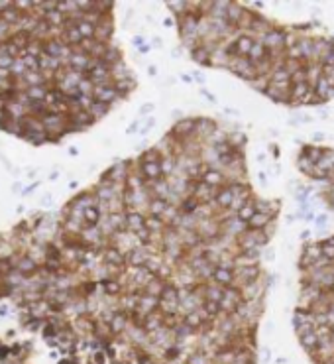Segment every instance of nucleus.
<instances>
[{
  "instance_id": "f257e3e1",
  "label": "nucleus",
  "mask_w": 334,
  "mask_h": 364,
  "mask_svg": "<svg viewBox=\"0 0 334 364\" xmlns=\"http://www.w3.org/2000/svg\"><path fill=\"white\" fill-rule=\"evenodd\" d=\"M234 75H238L240 79L252 83L256 77H258V71H256V65L252 63L250 57H232L226 65Z\"/></svg>"
},
{
  "instance_id": "f03ea898",
  "label": "nucleus",
  "mask_w": 334,
  "mask_h": 364,
  "mask_svg": "<svg viewBox=\"0 0 334 364\" xmlns=\"http://www.w3.org/2000/svg\"><path fill=\"white\" fill-rule=\"evenodd\" d=\"M267 240H269V234H267L266 230H252V228L244 230V232L236 238L240 252H242V250H250V248H262Z\"/></svg>"
},
{
  "instance_id": "7ed1b4c3",
  "label": "nucleus",
  "mask_w": 334,
  "mask_h": 364,
  "mask_svg": "<svg viewBox=\"0 0 334 364\" xmlns=\"http://www.w3.org/2000/svg\"><path fill=\"white\" fill-rule=\"evenodd\" d=\"M287 30H281V28H271L267 34H264L260 39L264 41V45L269 49V51H285L287 49Z\"/></svg>"
},
{
  "instance_id": "20e7f679",
  "label": "nucleus",
  "mask_w": 334,
  "mask_h": 364,
  "mask_svg": "<svg viewBox=\"0 0 334 364\" xmlns=\"http://www.w3.org/2000/svg\"><path fill=\"white\" fill-rule=\"evenodd\" d=\"M291 81L287 83H269V87L266 89V95L275 101V103H285L291 105Z\"/></svg>"
},
{
  "instance_id": "39448f33",
  "label": "nucleus",
  "mask_w": 334,
  "mask_h": 364,
  "mask_svg": "<svg viewBox=\"0 0 334 364\" xmlns=\"http://www.w3.org/2000/svg\"><path fill=\"white\" fill-rule=\"evenodd\" d=\"M171 134H175V136H171L173 140H181V142L193 138V134H197V118H183V120H179L173 126Z\"/></svg>"
},
{
  "instance_id": "423d86ee",
  "label": "nucleus",
  "mask_w": 334,
  "mask_h": 364,
  "mask_svg": "<svg viewBox=\"0 0 334 364\" xmlns=\"http://www.w3.org/2000/svg\"><path fill=\"white\" fill-rule=\"evenodd\" d=\"M234 278H236V286L238 288H246V286H252L254 282H258L262 278V270L258 266H248V268H238L234 272Z\"/></svg>"
},
{
  "instance_id": "0eeeda50",
  "label": "nucleus",
  "mask_w": 334,
  "mask_h": 364,
  "mask_svg": "<svg viewBox=\"0 0 334 364\" xmlns=\"http://www.w3.org/2000/svg\"><path fill=\"white\" fill-rule=\"evenodd\" d=\"M191 193H193V197H197V199L200 201V205H202V203H208V201H212V199L216 197L218 189H214V187L206 185L204 182H197L195 185H193V187H191Z\"/></svg>"
},
{
  "instance_id": "6e6552de",
  "label": "nucleus",
  "mask_w": 334,
  "mask_h": 364,
  "mask_svg": "<svg viewBox=\"0 0 334 364\" xmlns=\"http://www.w3.org/2000/svg\"><path fill=\"white\" fill-rule=\"evenodd\" d=\"M232 41H234V47H236V55H238V57H248V55H250L252 45H254V37H252L250 34L240 32Z\"/></svg>"
},
{
  "instance_id": "1a4fd4ad",
  "label": "nucleus",
  "mask_w": 334,
  "mask_h": 364,
  "mask_svg": "<svg viewBox=\"0 0 334 364\" xmlns=\"http://www.w3.org/2000/svg\"><path fill=\"white\" fill-rule=\"evenodd\" d=\"M140 178H144L146 182L150 183L164 180V166H162V162H158V164H142Z\"/></svg>"
},
{
  "instance_id": "9d476101",
  "label": "nucleus",
  "mask_w": 334,
  "mask_h": 364,
  "mask_svg": "<svg viewBox=\"0 0 334 364\" xmlns=\"http://www.w3.org/2000/svg\"><path fill=\"white\" fill-rule=\"evenodd\" d=\"M120 95L116 91V85H100L95 89V99L99 103H104V105H110L112 101H116Z\"/></svg>"
},
{
  "instance_id": "9b49d317",
  "label": "nucleus",
  "mask_w": 334,
  "mask_h": 364,
  "mask_svg": "<svg viewBox=\"0 0 334 364\" xmlns=\"http://www.w3.org/2000/svg\"><path fill=\"white\" fill-rule=\"evenodd\" d=\"M212 282L222 286V288H230L236 284V278H234V272L232 270H226V268H220L216 266L214 272H212Z\"/></svg>"
},
{
  "instance_id": "f8f14e48",
  "label": "nucleus",
  "mask_w": 334,
  "mask_h": 364,
  "mask_svg": "<svg viewBox=\"0 0 334 364\" xmlns=\"http://www.w3.org/2000/svg\"><path fill=\"white\" fill-rule=\"evenodd\" d=\"M202 182L206 183V185H210V187H214V189H220V187H224V183H228V178H226L220 170L208 168V170L202 174Z\"/></svg>"
},
{
  "instance_id": "ddd939ff",
  "label": "nucleus",
  "mask_w": 334,
  "mask_h": 364,
  "mask_svg": "<svg viewBox=\"0 0 334 364\" xmlns=\"http://www.w3.org/2000/svg\"><path fill=\"white\" fill-rule=\"evenodd\" d=\"M313 91L317 93V97L321 99V103H329V101L334 97V87L325 79V75L319 79V83L313 87Z\"/></svg>"
},
{
  "instance_id": "4468645a",
  "label": "nucleus",
  "mask_w": 334,
  "mask_h": 364,
  "mask_svg": "<svg viewBox=\"0 0 334 364\" xmlns=\"http://www.w3.org/2000/svg\"><path fill=\"white\" fill-rule=\"evenodd\" d=\"M232 201H234V193H232L230 185L226 183L224 187L218 189V193H216V197H214V205H216L218 209H230Z\"/></svg>"
},
{
  "instance_id": "2eb2a0df",
  "label": "nucleus",
  "mask_w": 334,
  "mask_h": 364,
  "mask_svg": "<svg viewBox=\"0 0 334 364\" xmlns=\"http://www.w3.org/2000/svg\"><path fill=\"white\" fill-rule=\"evenodd\" d=\"M202 290H204V299L220 303L222 297H224V290H226V288H222V286L210 282V284H202Z\"/></svg>"
},
{
  "instance_id": "dca6fc26",
  "label": "nucleus",
  "mask_w": 334,
  "mask_h": 364,
  "mask_svg": "<svg viewBox=\"0 0 334 364\" xmlns=\"http://www.w3.org/2000/svg\"><path fill=\"white\" fill-rule=\"evenodd\" d=\"M269 220H275L271 215H266V213H256L254 218L248 222V228L252 230H266L269 226Z\"/></svg>"
},
{
  "instance_id": "f3484780",
  "label": "nucleus",
  "mask_w": 334,
  "mask_h": 364,
  "mask_svg": "<svg viewBox=\"0 0 334 364\" xmlns=\"http://www.w3.org/2000/svg\"><path fill=\"white\" fill-rule=\"evenodd\" d=\"M216 132V122L210 118H197V134L200 136H212Z\"/></svg>"
},
{
  "instance_id": "a211bd4d",
  "label": "nucleus",
  "mask_w": 334,
  "mask_h": 364,
  "mask_svg": "<svg viewBox=\"0 0 334 364\" xmlns=\"http://www.w3.org/2000/svg\"><path fill=\"white\" fill-rule=\"evenodd\" d=\"M327 152L329 150H323V148H317V146H303V158H307V160H311L313 164H319L325 156H327Z\"/></svg>"
},
{
  "instance_id": "6ab92c4d",
  "label": "nucleus",
  "mask_w": 334,
  "mask_h": 364,
  "mask_svg": "<svg viewBox=\"0 0 334 364\" xmlns=\"http://www.w3.org/2000/svg\"><path fill=\"white\" fill-rule=\"evenodd\" d=\"M146 228L152 232V234H162V230L166 228V222H164V218L162 217H158V215H148L146 217Z\"/></svg>"
},
{
  "instance_id": "aec40b11",
  "label": "nucleus",
  "mask_w": 334,
  "mask_h": 364,
  "mask_svg": "<svg viewBox=\"0 0 334 364\" xmlns=\"http://www.w3.org/2000/svg\"><path fill=\"white\" fill-rule=\"evenodd\" d=\"M164 288H166V282L162 280V278H158V276H154V280L144 288V293L146 295H154V297H160L162 295V291H164Z\"/></svg>"
},
{
  "instance_id": "412c9836",
  "label": "nucleus",
  "mask_w": 334,
  "mask_h": 364,
  "mask_svg": "<svg viewBox=\"0 0 334 364\" xmlns=\"http://www.w3.org/2000/svg\"><path fill=\"white\" fill-rule=\"evenodd\" d=\"M199 207H200V201L197 197L189 195L187 199H183V203H181L179 209H181V215H195L199 211Z\"/></svg>"
},
{
  "instance_id": "4be33fe9",
  "label": "nucleus",
  "mask_w": 334,
  "mask_h": 364,
  "mask_svg": "<svg viewBox=\"0 0 334 364\" xmlns=\"http://www.w3.org/2000/svg\"><path fill=\"white\" fill-rule=\"evenodd\" d=\"M126 220H128V226H130L134 232L146 226V217H144L142 213H138V211H132V213H128V215H126Z\"/></svg>"
},
{
  "instance_id": "5701e85b",
  "label": "nucleus",
  "mask_w": 334,
  "mask_h": 364,
  "mask_svg": "<svg viewBox=\"0 0 334 364\" xmlns=\"http://www.w3.org/2000/svg\"><path fill=\"white\" fill-rule=\"evenodd\" d=\"M179 295H181V290L175 286V284H166L160 299L162 301H179Z\"/></svg>"
},
{
  "instance_id": "b1692460",
  "label": "nucleus",
  "mask_w": 334,
  "mask_h": 364,
  "mask_svg": "<svg viewBox=\"0 0 334 364\" xmlns=\"http://www.w3.org/2000/svg\"><path fill=\"white\" fill-rule=\"evenodd\" d=\"M256 213H258V211H256V199H254V201H250L242 211H238V215H236V217H238L242 222H246V224H248V222L254 218V215H256Z\"/></svg>"
},
{
  "instance_id": "393cba45",
  "label": "nucleus",
  "mask_w": 334,
  "mask_h": 364,
  "mask_svg": "<svg viewBox=\"0 0 334 364\" xmlns=\"http://www.w3.org/2000/svg\"><path fill=\"white\" fill-rule=\"evenodd\" d=\"M167 209H169V203H167L166 199L156 197V199H152V203H150V215H158V217H162Z\"/></svg>"
},
{
  "instance_id": "a878e982",
  "label": "nucleus",
  "mask_w": 334,
  "mask_h": 364,
  "mask_svg": "<svg viewBox=\"0 0 334 364\" xmlns=\"http://www.w3.org/2000/svg\"><path fill=\"white\" fill-rule=\"evenodd\" d=\"M106 258L112 262V264H124V256L116 250V248H112V250H108L106 252Z\"/></svg>"
},
{
  "instance_id": "bb28decb",
  "label": "nucleus",
  "mask_w": 334,
  "mask_h": 364,
  "mask_svg": "<svg viewBox=\"0 0 334 364\" xmlns=\"http://www.w3.org/2000/svg\"><path fill=\"white\" fill-rule=\"evenodd\" d=\"M91 110H93V114L99 118V116H102V114H106V110H108V105H104V103H95L93 107H91Z\"/></svg>"
},
{
  "instance_id": "cd10ccee",
  "label": "nucleus",
  "mask_w": 334,
  "mask_h": 364,
  "mask_svg": "<svg viewBox=\"0 0 334 364\" xmlns=\"http://www.w3.org/2000/svg\"><path fill=\"white\" fill-rule=\"evenodd\" d=\"M323 75H325V79L334 87V65H323Z\"/></svg>"
},
{
  "instance_id": "c85d7f7f",
  "label": "nucleus",
  "mask_w": 334,
  "mask_h": 364,
  "mask_svg": "<svg viewBox=\"0 0 334 364\" xmlns=\"http://www.w3.org/2000/svg\"><path fill=\"white\" fill-rule=\"evenodd\" d=\"M323 246V258H327V260H331V262H334V246H331V244H321Z\"/></svg>"
},
{
  "instance_id": "c756f323",
  "label": "nucleus",
  "mask_w": 334,
  "mask_h": 364,
  "mask_svg": "<svg viewBox=\"0 0 334 364\" xmlns=\"http://www.w3.org/2000/svg\"><path fill=\"white\" fill-rule=\"evenodd\" d=\"M87 218H89V222H91V224H95V222L100 218V215H99V209L91 207V209L87 211Z\"/></svg>"
},
{
  "instance_id": "7c9ffc66",
  "label": "nucleus",
  "mask_w": 334,
  "mask_h": 364,
  "mask_svg": "<svg viewBox=\"0 0 334 364\" xmlns=\"http://www.w3.org/2000/svg\"><path fill=\"white\" fill-rule=\"evenodd\" d=\"M104 288H106V293H118L120 291V286L116 282H110V280L104 282Z\"/></svg>"
},
{
  "instance_id": "2f4dec72",
  "label": "nucleus",
  "mask_w": 334,
  "mask_h": 364,
  "mask_svg": "<svg viewBox=\"0 0 334 364\" xmlns=\"http://www.w3.org/2000/svg\"><path fill=\"white\" fill-rule=\"evenodd\" d=\"M331 207H333V211H334V199H333V203H331Z\"/></svg>"
}]
</instances>
